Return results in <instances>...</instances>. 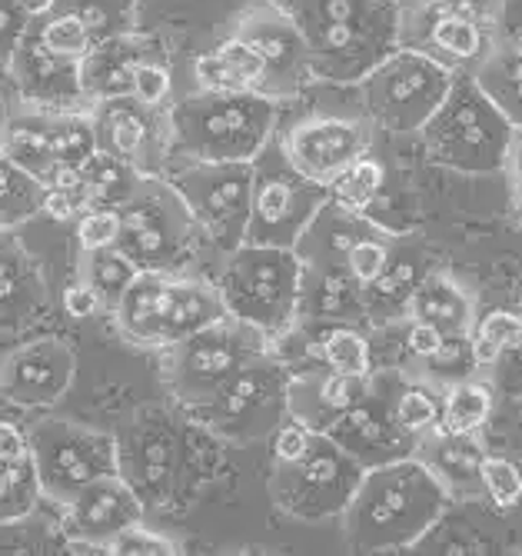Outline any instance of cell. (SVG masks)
<instances>
[{
    "label": "cell",
    "mask_w": 522,
    "mask_h": 556,
    "mask_svg": "<svg viewBox=\"0 0 522 556\" xmlns=\"http://www.w3.org/2000/svg\"><path fill=\"white\" fill-rule=\"evenodd\" d=\"M117 440V473L140 496L143 510H180L211 477V443H220L187 407H140Z\"/></svg>",
    "instance_id": "obj_1"
},
{
    "label": "cell",
    "mask_w": 522,
    "mask_h": 556,
    "mask_svg": "<svg viewBox=\"0 0 522 556\" xmlns=\"http://www.w3.org/2000/svg\"><path fill=\"white\" fill-rule=\"evenodd\" d=\"M449 496L423 460L403 457L373 470L362 480L340 514L343 536L353 553L412 549L446 514Z\"/></svg>",
    "instance_id": "obj_2"
},
{
    "label": "cell",
    "mask_w": 522,
    "mask_h": 556,
    "mask_svg": "<svg viewBox=\"0 0 522 556\" xmlns=\"http://www.w3.org/2000/svg\"><path fill=\"white\" fill-rule=\"evenodd\" d=\"M296 24L313 77L359 84L399 47L396 0H273Z\"/></svg>",
    "instance_id": "obj_3"
},
{
    "label": "cell",
    "mask_w": 522,
    "mask_h": 556,
    "mask_svg": "<svg viewBox=\"0 0 522 556\" xmlns=\"http://www.w3.org/2000/svg\"><path fill=\"white\" fill-rule=\"evenodd\" d=\"M277 117L270 97L193 90L167 108L170 150L180 161H253L273 140Z\"/></svg>",
    "instance_id": "obj_4"
},
{
    "label": "cell",
    "mask_w": 522,
    "mask_h": 556,
    "mask_svg": "<svg viewBox=\"0 0 522 556\" xmlns=\"http://www.w3.org/2000/svg\"><path fill=\"white\" fill-rule=\"evenodd\" d=\"M124 340L167 350L200 327L227 317L217 283L177 270H140L111 311Z\"/></svg>",
    "instance_id": "obj_5"
},
{
    "label": "cell",
    "mask_w": 522,
    "mask_h": 556,
    "mask_svg": "<svg viewBox=\"0 0 522 556\" xmlns=\"http://www.w3.org/2000/svg\"><path fill=\"white\" fill-rule=\"evenodd\" d=\"M217 290L230 317L250 324L273 343L300 327V274L296 250L240 243L224 254Z\"/></svg>",
    "instance_id": "obj_6"
},
{
    "label": "cell",
    "mask_w": 522,
    "mask_h": 556,
    "mask_svg": "<svg viewBox=\"0 0 522 556\" xmlns=\"http://www.w3.org/2000/svg\"><path fill=\"white\" fill-rule=\"evenodd\" d=\"M512 124L493 108L473 74H456L436 114L423 124V143L433 164L462 177L502 174Z\"/></svg>",
    "instance_id": "obj_7"
},
{
    "label": "cell",
    "mask_w": 522,
    "mask_h": 556,
    "mask_svg": "<svg viewBox=\"0 0 522 556\" xmlns=\"http://www.w3.org/2000/svg\"><path fill=\"white\" fill-rule=\"evenodd\" d=\"M290 364L277 350L246 361L211 400L190 414L220 443L250 446L270 440L273 430L290 417Z\"/></svg>",
    "instance_id": "obj_8"
},
{
    "label": "cell",
    "mask_w": 522,
    "mask_h": 556,
    "mask_svg": "<svg viewBox=\"0 0 522 556\" xmlns=\"http://www.w3.org/2000/svg\"><path fill=\"white\" fill-rule=\"evenodd\" d=\"M273 350V340L237 317H220L164 350V383L174 403L193 410L211 400L246 361Z\"/></svg>",
    "instance_id": "obj_9"
},
{
    "label": "cell",
    "mask_w": 522,
    "mask_h": 556,
    "mask_svg": "<svg viewBox=\"0 0 522 556\" xmlns=\"http://www.w3.org/2000/svg\"><path fill=\"white\" fill-rule=\"evenodd\" d=\"M362 467L327 433L313 430L309 443L293 460H273L270 500L273 507L300 523H323L346 510Z\"/></svg>",
    "instance_id": "obj_10"
},
{
    "label": "cell",
    "mask_w": 522,
    "mask_h": 556,
    "mask_svg": "<svg viewBox=\"0 0 522 556\" xmlns=\"http://www.w3.org/2000/svg\"><path fill=\"white\" fill-rule=\"evenodd\" d=\"M330 200V187L303 177L280 150L267 143L253 157V204L243 243L259 247H287L293 250L306 227L313 224Z\"/></svg>",
    "instance_id": "obj_11"
},
{
    "label": "cell",
    "mask_w": 522,
    "mask_h": 556,
    "mask_svg": "<svg viewBox=\"0 0 522 556\" xmlns=\"http://www.w3.org/2000/svg\"><path fill=\"white\" fill-rule=\"evenodd\" d=\"M120 233L117 250L137 270H177L193 237L200 233L183 197L161 177H140L133 193L117 207Z\"/></svg>",
    "instance_id": "obj_12"
},
{
    "label": "cell",
    "mask_w": 522,
    "mask_h": 556,
    "mask_svg": "<svg viewBox=\"0 0 522 556\" xmlns=\"http://www.w3.org/2000/svg\"><path fill=\"white\" fill-rule=\"evenodd\" d=\"M453 71L436 61L396 47L356 87L362 93L367 121L390 134H420L423 124L436 114L443 97L453 87Z\"/></svg>",
    "instance_id": "obj_13"
},
{
    "label": "cell",
    "mask_w": 522,
    "mask_h": 556,
    "mask_svg": "<svg viewBox=\"0 0 522 556\" xmlns=\"http://www.w3.org/2000/svg\"><path fill=\"white\" fill-rule=\"evenodd\" d=\"M0 154L43 187L58 184L97 154L90 111H40L24 104L0 124Z\"/></svg>",
    "instance_id": "obj_14"
},
{
    "label": "cell",
    "mask_w": 522,
    "mask_h": 556,
    "mask_svg": "<svg viewBox=\"0 0 522 556\" xmlns=\"http://www.w3.org/2000/svg\"><path fill=\"white\" fill-rule=\"evenodd\" d=\"M200 233L211 237L224 254L246 240L253 204V161H180L164 170Z\"/></svg>",
    "instance_id": "obj_15"
},
{
    "label": "cell",
    "mask_w": 522,
    "mask_h": 556,
    "mask_svg": "<svg viewBox=\"0 0 522 556\" xmlns=\"http://www.w3.org/2000/svg\"><path fill=\"white\" fill-rule=\"evenodd\" d=\"M27 446L37 467L40 493L64 507L84 486L117 473V440L74 420L47 417L27 433Z\"/></svg>",
    "instance_id": "obj_16"
},
{
    "label": "cell",
    "mask_w": 522,
    "mask_h": 556,
    "mask_svg": "<svg viewBox=\"0 0 522 556\" xmlns=\"http://www.w3.org/2000/svg\"><path fill=\"white\" fill-rule=\"evenodd\" d=\"M502 40V24L462 14L430 0L399 4V47L416 50L453 74H473Z\"/></svg>",
    "instance_id": "obj_17"
},
{
    "label": "cell",
    "mask_w": 522,
    "mask_h": 556,
    "mask_svg": "<svg viewBox=\"0 0 522 556\" xmlns=\"http://www.w3.org/2000/svg\"><path fill=\"white\" fill-rule=\"evenodd\" d=\"M87 111L100 154L133 167L140 177H161L170 167L174 150L167 108H150L124 93L93 100Z\"/></svg>",
    "instance_id": "obj_18"
},
{
    "label": "cell",
    "mask_w": 522,
    "mask_h": 556,
    "mask_svg": "<svg viewBox=\"0 0 522 556\" xmlns=\"http://www.w3.org/2000/svg\"><path fill=\"white\" fill-rule=\"evenodd\" d=\"M399 380V367L373 370L370 390L349 410H343L323 433L340 443L349 457L362 467L373 470L416 453V440L396 424L393 417V390Z\"/></svg>",
    "instance_id": "obj_19"
},
{
    "label": "cell",
    "mask_w": 522,
    "mask_h": 556,
    "mask_svg": "<svg viewBox=\"0 0 522 556\" xmlns=\"http://www.w3.org/2000/svg\"><path fill=\"white\" fill-rule=\"evenodd\" d=\"M233 34L243 43H250L259 67H264L259 97H270L280 104V100H293L309 87L313 71H309L306 43H303L296 24L273 4V0L246 11Z\"/></svg>",
    "instance_id": "obj_20"
},
{
    "label": "cell",
    "mask_w": 522,
    "mask_h": 556,
    "mask_svg": "<svg viewBox=\"0 0 522 556\" xmlns=\"http://www.w3.org/2000/svg\"><path fill=\"white\" fill-rule=\"evenodd\" d=\"M373 124L367 117H343V114H313L296 121L280 150L287 161L309 180L330 187L349 164L370 154Z\"/></svg>",
    "instance_id": "obj_21"
},
{
    "label": "cell",
    "mask_w": 522,
    "mask_h": 556,
    "mask_svg": "<svg viewBox=\"0 0 522 556\" xmlns=\"http://www.w3.org/2000/svg\"><path fill=\"white\" fill-rule=\"evenodd\" d=\"M77 353L61 337H37L17 343L0 361V393L17 407H54L71 390Z\"/></svg>",
    "instance_id": "obj_22"
},
{
    "label": "cell",
    "mask_w": 522,
    "mask_h": 556,
    "mask_svg": "<svg viewBox=\"0 0 522 556\" xmlns=\"http://www.w3.org/2000/svg\"><path fill=\"white\" fill-rule=\"evenodd\" d=\"M8 77L14 80L21 104L40 108V111H87V97L80 84V61H71L58 50H50L30 27H24L14 58L8 67Z\"/></svg>",
    "instance_id": "obj_23"
},
{
    "label": "cell",
    "mask_w": 522,
    "mask_h": 556,
    "mask_svg": "<svg viewBox=\"0 0 522 556\" xmlns=\"http://www.w3.org/2000/svg\"><path fill=\"white\" fill-rule=\"evenodd\" d=\"M143 520H147L143 503L120 473L93 480L74 500L64 503V533L74 553H87V549L103 553V546L117 533Z\"/></svg>",
    "instance_id": "obj_24"
},
{
    "label": "cell",
    "mask_w": 522,
    "mask_h": 556,
    "mask_svg": "<svg viewBox=\"0 0 522 556\" xmlns=\"http://www.w3.org/2000/svg\"><path fill=\"white\" fill-rule=\"evenodd\" d=\"M137 184H140V174L133 167L97 150V154L87 157L74 174L47 187L43 214H50L54 220H77L84 211H93V207H120Z\"/></svg>",
    "instance_id": "obj_25"
},
{
    "label": "cell",
    "mask_w": 522,
    "mask_h": 556,
    "mask_svg": "<svg viewBox=\"0 0 522 556\" xmlns=\"http://www.w3.org/2000/svg\"><path fill=\"white\" fill-rule=\"evenodd\" d=\"M486 443L480 433H453V430H430L416 440V460L440 480L449 500H483V460Z\"/></svg>",
    "instance_id": "obj_26"
},
{
    "label": "cell",
    "mask_w": 522,
    "mask_h": 556,
    "mask_svg": "<svg viewBox=\"0 0 522 556\" xmlns=\"http://www.w3.org/2000/svg\"><path fill=\"white\" fill-rule=\"evenodd\" d=\"M50 303L47 280L14 230H0V333L37 320Z\"/></svg>",
    "instance_id": "obj_27"
},
{
    "label": "cell",
    "mask_w": 522,
    "mask_h": 556,
    "mask_svg": "<svg viewBox=\"0 0 522 556\" xmlns=\"http://www.w3.org/2000/svg\"><path fill=\"white\" fill-rule=\"evenodd\" d=\"M426 270H430L426 247L416 237L399 233L383 274L362 287V317H367L370 324H377V327H390V324L406 320L409 296H412L416 283L423 280Z\"/></svg>",
    "instance_id": "obj_28"
},
{
    "label": "cell",
    "mask_w": 522,
    "mask_h": 556,
    "mask_svg": "<svg viewBox=\"0 0 522 556\" xmlns=\"http://www.w3.org/2000/svg\"><path fill=\"white\" fill-rule=\"evenodd\" d=\"M370 390V377H349L323 367L320 361L303 374H290V417L309 430H327L343 410L359 403Z\"/></svg>",
    "instance_id": "obj_29"
},
{
    "label": "cell",
    "mask_w": 522,
    "mask_h": 556,
    "mask_svg": "<svg viewBox=\"0 0 522 556\" xmlns=\"http://www.w3.org/2000/svg\"><path fill=\"white\" fill-rule=\"evenodd\" d=\"M161 43L153 37H143L137 30L117 34L100 40L87 50V58L80 61V84H84V97H87V108L93 100L103 97H124L133 87V71L153 58L161 54Z\"/></svg>",
    "instance_id": "obj_30"
},
{
    "label": "cell",
    "mask_w": 522,
    "mask_h": 556,
    "mask_svg": "<svg viewBox=\"0 0 522 556\" xmlns=\"http://www.w3.org/2000/svg\"><path fill=\"white\" fill-rule=\"evenodd\" d=\"M476 317L480 314H476L473 290L449 270H433V267L416 283L406 307V320H423L436 327L443 337H466L473 330Z\"/></svg>",
    "instance_id": "obj_31"
},
{
    "label": "cell",
    "mask_w": 522,
    "mask_h": 556,
    "mask_svg": "<svg viewBox=\"0 0 522 556\" xmlns=\"http://www.w3.org/2000/svg\"><path fill=\"white\" fill-rule=\"evenodd\" d=\"M196 90H217V93H259L264 67H259L250 43L237 34L211 47L206 54L193 61Z\"/></svg>",
    "instance_id": "obj_32"
},
{
    "label": "cell",
    "mask_w": 522,
    "mask_h": 556,
    "mask_svg": "<svg viewBox=\"0 0 522 556\" xmlns=\"http://www.w3.org/2000/svg\"><path fill=\"white\" fill-rule=\"evenodd\" d=\"M473 80L512 127H522V58L509 40L496 43L493 54L473 71Z\"/></svg>",
    "instance_id": "obj_33"
},
{
    "label": "cell",
    "mask_w": 522,
    "mask_h": 556,
    "mask_svg": "<svg viewBox=\"0 0 522 556\" xmlns=\"http://www.w3.org/2000/svg\"><path fill=\"white\" fill-rule=\"evenodd\" d=\"M493 403H496V393L483 374L459 380V383L443 390L440 427L453 430V433H483V427L493 417Z\"/></svg>",
    "instance_id": "obj_34"
},
{
    "label": "cell",
    "mask_w": 522,
    "mask_h": 556,
    "mask_svg": "<svg viewBox=\"0 0 522 556\" xmlns=\"http://www.w3.org/2000/svg\"><path fill=\"white\" fill-rule=\"evenodd\" d=\"M393 417L412 440L426 437L430 430L440 427L443 390H436V387H430V383L399 370V380H396V390H393Z\"/></svg>",
    "instance_id": "obj_35"
},
{
    "label": "cell",
    "mask_w": 522,
    "mask_h": 556,
    "mask_svg": "<svg viewBox=\"0 0 522 556\" xmlns=\"http://www.w3.org/2000/svg\"><path fill=\"white\" fill-rule=\"evenodd\" d=\"M47 187L0 154V230H17L30 217L43 214Z\"/></svg>",
    "instance_id": "obj_36"
},
{
    "label": "cell",
    "mask_w": 522,
    "mask_h": 556,
    "mask_svg": "<svg viewBox=\"0 0 522 556\" xmlns=\"http://www.w3.org/2000/svg\"><path fill=\"white\" fill-rule=\"evenodd\" d=\"M399 370L436 387V390H446V387L469 380V377H480V364L473 357L469 333L466 337H446L436 353H430V357H423V361H412V367H399Z\"/></svg>",
    "instance_id": "obj_37"
},
{
    "label": "cell",
    "mask_w": 522,
    "mask_h": 556,
    "mask_svg": "<svg viewBox=\"0 0 522 556\" xmlns=\"http://www.w3.org/2000/svg\"><path fill=\"white\" fill-rule=\"evenodd\" d=\"M40 496L43 493L30 450L21 457H0V527L30 517Z\"/></svg>",
    "instance_id": "obj_38"
},
{
    "label": "cell",
    "mask_w": 522,
    "mask_h": 556,
    "mask_svg": "<svg viewBox=\"0 0 522 556\" xmlns=\"http://www.w3.org/2000/svg\"><path fill=\"white\" fill-rule=\"evenodd\" d=\"M137 274H140V270L133 267V261H127L117 247L80 250L77 277L97 290V296L103 300V311H114V307H117V300L124 296V290L130 287V280H133Z\"/></svg>",
    "instance_id": "obj_39"
},
{
    "label": "cell",
    "mask_w": 522,
    "mask_h": 556,
    "mask_svg": "<svg viewBox=\"0 0 522 556\" xmlns=\"http://www.w3.org/2000/svg\"><path fill=\"white\" fill-rule=\"evenodd\" d=\"M317 361L349 377H370L377 370L370 340L349 324H323V337H317Z\"/></svg>",
    "instance_id": "obj_40"
},
{
    "label": "cell",
    "mask_w": 522,
    "mask_h": 556,
    "mask_svg": "<svg viewBox=\"0 0 522 556\" xmlns=\"http://www.w3.org/2000/svg\"><path fill=\"white\" fill-rule=\"evenodd\" d=\"M383 164L373 154H362L330 184V200L353 214H367L383 190Z\"/></svg>",
    "instance_id": "obj_41"
},
{
    "label": "cell",
    "mask_w": 522,
    "mask_h": 556,
    "mask_svg": "<svg viewBox=\"0 0 522 556\" xmlns=\"http://www.w3.org/2000/svg\"><path fill=\"white\" fill-rule=\"evenodd\" d=\"M90 34L93 43L133 30V0H58Z\"/></svg>",
    "instance_id": "obj_42"
},
{
    "label": "cell",
    "mask_w": 522,
    "mask_h": 556,
    "mask_svg": "<svg viewBox=\"0 0 522 556\" xmlns=\"http://www.w3.org/2000/svg\"><path fill=\"white\" fill-rule=\"evenodd\" d=\"M522 333V311H489L476 317L473 330H469V343H473V357L480 364V374L493 367L499 353Z\"/></svg>",
    "instance_id": "obj_43"
},
{
    "label": "cell",
    "mask_w": 522,
    "mask_h": 556,
    "mask_svg": "<svg viewBox=\"0 0 522 556\" xmlns=\"http://www.w3.org/2000/svg\"><path fill=\"white\" fill-rule=\"evenodd\" d=\"M483 496L493 503L496 510H515L522 503V470L506 457H493V453H486Z\"/></svg>",
    "instance_id": "obj_44"
},
{
    "label": "cell",
    "mask_w": 522,
    "mask_h": 556,
    "mask_svg": "<svg viewBox=\"0 0 522 556\" xmlns=\"http://www.w3.org/2000/svg\"><path fill=\"white\" fill-rule=\"evenodd\" d=\"M170 93H174V74H170V61L161 50V54L147 58L137 71H133V87L130 97L143 100L150 108H170Z\"/></svg>",
    "instance_id": "obj_45"
},
{
    "label": "cell",
    "mask_w": 522,
    "mask_h": 556,
    "mask_svg": "<svg viewBox=\"0 0 522 556\" xmlns=\"http://www.w3.org/2000/svg\"><path fill=\"white\" fill-rule=\"evenodd\" d=\"M103 553H114V556H156V553H180V546L170 536L150 530L147 523H133V527H127L124 533H117L107 546H103Z\"/></svg>",
    "instance_id": "obj_46"
},
{
    "label": "cell",
    "mask_w": 522,
    "mask_h": 556,
    "mask_svg": "<svg viewBox=\"0 0 522 556\" xmlns=\"http://www.w3.org/2000/svg\"><path fill=\"white\" fill-rule=\"evenodd\" d=\"M120 233V211L117 207H93L77 217V243L80 250L114 247Z\"/></svg>",
    "instance_id": "obj_47"
},
{
    "label": "cell",
    "mask_w": 522,
    "mask_h": 556,
    "mask_svg": "<svg viewBox=\"0 0 522 556\" xmlns=\"http://www.w3.org/2000/svg\"><path fill=\"white\" fill-rule=\"evenodd\" d=\"M493 387V393L506 396V400H519L522 396V333L499 353L493 361V367L483 374Z\"/></svg>",
    "instance_id": "obj_48"
},
{
    "label": "cell",
    "mask_w": 522,
    "mask_h": 556,
    "mask_svg": "<svg viewBox=\"0 0 522 556\" xmlns=\"http://www.w3.org/2000/svg\"><path fill=\"white\" fill-rule=\"evenodd\" d=\"M27 21H30V11L21 4V0H0V74H8L14 47H17Z\"/></svg>",
    "instance_id": "obj_49"
},
{
    "label": "cell",
    "mask_w": 522,
    "mask_h": 556,
    "mask_svg": "<svg viewBox=\"0 0 522 556\" xmlns=\"http://www.w3.org/2000/svg\"><path fill=\"white\" fill-rule=\"evenodd\" d=\"M443 333L423 320H406V353H409V361H423L430 357V353H436L443 346Z\"/></svg>",
    "instance_id": "obj_50"
},
{
    "label": "cell",
    "mask_w": 522,
    "mask_h": 556,
    "mask_svg": "<svg viewBox=\"0 0 522 556\" xmlns=\"http://www.w3.org/2000/svg\"><path fill=\"white\" fill-rule=\"evenodd\" d=\"M64 311L74 317V320H84V317H93L97 311H103V300L97 296V290L90 283H84L80 277L64 290Z\"/></svg>",
    "instance_id": "obj_51"
},
{
    "label": "cell",
    "mask_w": 522,
    "mask_h": 556,
    "mask_svg": "<svg viewBox=\"0 0 522 556\" xmlns=\"http://www.w3.org/2000/svg\"><path fill=\"white\" fill-rule=\"evenodd\" d=\"M502 174H506V184H509L512 204H515V207H519V214H522V127H515V130H512V140H509V150H506Z\"/></svg>",
    "instance_id": "obj_52"
},
{
    "label": "cell",
    "mask_w": 522,
    "mask_h": 556,
    "mask_svg": "<svg viewBox=\"0 0 522 556\" xmlns=\"http://www.w3.org/2000/svg\"><path fill=\"white\" fill-rule=\"evenodd\" d=\"M430 4L473 14V17H483L489 24H502V17H506V0H430Z\"/></svg>",
    "instance_id": "obj_53"
},
{
    "label": "cell",
    "mask_w": 522,
    "mask_h": 556,
    "mask_svg": "<svg viewBox=\"0 0 522 556\" xmlns=\"http://www.w3.org/2000/svg\"><path fill=\"white\" fill-rule=\"evenodd\" d=\"M27 433H21L14 424L0 420V457H21V453H27Z\"/></svg>",
    "instance_id": "obj_54"
},
{
    "label": "cell",
    "mask_w": 522,
    "mask_h": 556,
    "mask_svg": "<svg viewBox=\"0 0 522 556\" xmlns=\"http://www.w3.org/2000/svg\"><path fill=\"white\" fill-rule=\"evenodd\" d=\"M21 4L34 14V11H40V8H47L50 4V0H21Z\"/></svg>",
    "instance_id": "obj_55"
},
{
    "label": "cell",
    "mask_w": 522,
    "mask_h": 556,
    "mask_svg": "<svg viewBox=\"0 0 522 556\" xmlns=\"http://www.w3.org/2000/svg\"><path fill=\"white\" fill-rule=\"evenodd\" d=\"M509 43H512V50H515V54L522 58V34H515V37H512Z\"/></svg>",
    "instance_id": "obj_56"
},
{
    "label": "cell",
    "mask_w": 522,
    "mask_h": 556,
    "mask_svg": "<svg viewBox=\"0 0 522 556\" xmlns=\"http://www.w3.org/2000/svg\"><path fill=\"white\" fill-rule=\"evenodd\" d=\"M512 403H515V407H519V417H522V396H519V400H512Z\"/></svg>",
    "instance_id": "obj_57"
},
{
    "label": "cell",
    "mask_w": 522,
    "mask_h": 556,
    "mask_svg": "<svg viewBox=\"0 0 522 556\" xmlns=\"http://www.w3.org/2000/svg\"><path fill=\"white\" fill-rule=\"evenodd\" d=\"M396 4H403V0H396Z\"/></svg>",
    "instance_id": "obj_58"
}]
</instances>
